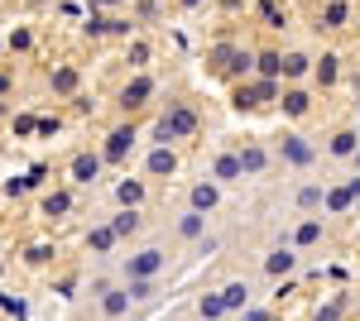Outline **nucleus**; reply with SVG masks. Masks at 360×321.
Here are the masks:
<instances>
[{"label": "nucleus", "mask_w": 360, "mask_h": 321, "mask_svg": "<svg viewBox=\"0 0 360 321\" xmlns=\"http://www.w3.org/2000/svg\"><path fill=\"white\" fill-rule=\"evenodd\" d=\"M288 268H293V254H283V249H278L274 259H269V273H288Z\"/></svg>", "instance_id": "nucleus-2"}, {"label": "nucleus", "mask_w": 360, "mask_h": 321, "mask_svg": "<svg viewBox=\"0 0 360 321\" xmlns=\"http://www.w3.org/2000/svg\"><path fill=\"white\" fill-rule=\"evenodd\" d=\"M125 312V293H111L106 297V317H120Z\"/></svg>", "instance_id": "nucleus-3"}, {"label": "nucleus", "mask_w": 360, "mask_h": 321, "mask_svg": "<svg viewBox=\"0 0 360 321\" xmlns=\"http://www.w3.org/2000/svg\"><path fill=\"white\" fill-rule=\"evenodd\" d=\"M154 268H159V249H144L135 264H130V273H135V278H144V273H154Z\"/></svg>", "instance_id": "nucleus-1"}]
</instances>
